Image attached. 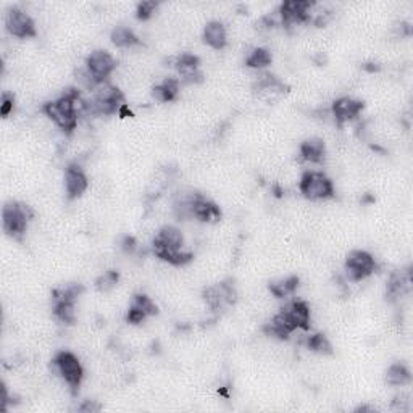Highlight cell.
<instances>
[{
  "label": "cell",
  "instance_id": "obj_1",
  "mask_svg": "<svg viewBox=\"0 0 413 413\" xmlns=\"http://www.w3.org/2000/svg\"><path fill=\"white\" fill-rule=\"evenodd\" d=\"M310 328V307L306 302L296 301L289 304L286 308H283L276 317L272 319V323L267 326V331L272 336L288 339L296 329H308Z\"/></svg>",
  "mask_w": 413,
  "mask_h": 413
},
{
  "label": "cell",
  "instance_id": "obj_2",
  "mask_svg": "<svg viewBox=\"0 0 413 413\" xmlns=\"http://www.w3.org/2000/svg\"><path fill=\"white\" fill-rule=\"evenodd\" d=\"M154 252L171 265H184L193 255L184 250V236L175 226H164L155 236Z\"/></svg>",
  "mask_w": 413,
  "mask_h": 413
},
{
  "label": "cell",
  "instance_id": "obj_3",
  "mask_svg": "<svg viewBox=\"0 0 413 413\" xmlns=\"http://www.w3.org/2000/svg\"><path fill=\"white\" fill-rule=\"evenodd\" d=\"M78 103H80V96L73 91L62 96L60 99L46 103L44 112L60 130L71 132L78 125V115H80Z\"/></svg>",
  "mask_w": 413,
  "mask_h": 413
},
{
  "label": "cell",
  "instance_id": "obj_4",
  "mask_svg": "<svg viewBox=\"0 0 413 413\" xmlns=\"http://www.w3.org/2000/svg\"><path fill=\"white\" fill-rule=\"evenodd\" d=\"M299 189H301L304 197L310 200H324L334 194L333 181L324 173H319V171L304 173L301 183H299Z\"/></svg>",
  "mask_w": 413,
  "mask_h": 413
},
{
  "label": "cell",
  "instance_id": "obj_5",
  "mask_svg": "<svg viewBox=\"0 0 413 413\" xmlns=\"http://www.w3.org/2000/svg\"><path fill=\"white\" fill-rule=\"evenodd\" d=\"M33 211L29 210V206L10 202L3 206L2 210V223L3 231L13 238H19L28 228V221L31 220Z\"/></svg>",
  "mask_w": 413,
  "mask_h": 413
},
{
  "label": "cell",
  "instance_id": "obj_6",
  "mask_svg": "<svg viewBox=\"0 0 413 413\" xmlns=\"http://www.w3.org/2000/svg\"><path fill=\"white\" fill-rule=\"evenodd\" d=\"M58 375L63 378V381L71 387L73 391L80 389L82 378H85V370H82L80 360L71 352H60L57 353L55 360H53Z\"/></svg>",
  "mask_w": 413,
  "mask_h": 413
},
{
  "label": "cell",
  "instance_id": "obj_7",
  "mask_svg": "<svg viewBox=\"0 0 413 413\" xmlns=\"http://www.w3.org/2000/svg\"><path fill=\"white\" fill-rule=\"evenodd\" d=\"M376 262L365 250H352L346 258V272L352 281H362L375 272Z\"/></svg>",
  "mask_w": 413,
  "mask_h": 413
},
{
  "label": "cell",
  "instance_id": "obj_8",
  "mask_svg": "<svg viewBox=\"0 0 413 413\" xmlns=\"http://www.w3.org/2000/svg\"><path fill=\"white\" fill-rule=\"evenodd\" d=\"M116 62L107 51H94L87 57V76L92 78V82L99 85L105 82L108 76L115 71Z\"/></svg>",
  "mask_w": 413,
  "mask_h": 413
},
{
  "label": "cell",
  "instance_id": "obj_9",
  "mask_svg": "<svg viewBox=\"0 0 413 413\" xmlns=\"http://www.w3.org/2000/svg\"><path fill=\"white\" fill-rule=\"evenodd\" d=\"M123 105V94L108 82H99L94 87V110L102 115H112Z\"/></svg>",
  "mask_w": 413,
  "mask_h": 413
},
{
  "label": "cell",
  "instance_id": "obj_10",
  "mask_svg": "<svg viewBox=\"0 0 413 413\" xmlns=\"http://www.w3.org/2000/svg\"><path fill=\"white\" fill-rule=\"evenodd\" d=\"M5 28L15 37L26 39L36 36V26L33 18L19 8H12L5 17Z\"/></svg>",
  "mask_w": 413,
  "mask_h": 413
},
{
  "label": "cell",
  "instance_id": "obj_11",
  "mask_svg": "<svg viewBox=\"0 0 413 413\" xmlns=\"http://www.w3.org/2000/svg\"><path fill=\"white\" fill-rule=\"evenodd\" d=\"M89 181L81 166L70 165L65 171V189L68 199H78L86 193Z\"/></svg>",
  "mask_w": 413,
  "mask_h": 413
},
{
  "label": "cell",
  "instance_id": "obj_12",
  "mask_svg": "<svg viewBox=\"0 0 413 413\" xmlns=\"http://www.w3.org/2000/svg\"><path fill=\"white\" fill-rule=\"evenodd\" d=\"M191 216L197 218L200 221H218L221 218V211L213 202L206 200L200 194L191 195Z\"/></svg>",
  "mask_w": 413,
  "mask_h": 413
},
{
  "label": "cell",
  "instance_id": "obj_13",
  "mask_svg": "<svg viewBox=\"0 0 413 413\" xmlns=\"http://www.w3.org/2000/svg\"><path fill=\"white\" fill-rule=\"evenodd\" d=\"M312 7V3L307 0H289L281 5V18L283 23L286 24H296L304 23L308 19V10Z\"/></svg>",
  "mask_w": 413,
  "mask_h": 413
},
{
  "label": "cell",
  "instance_id": "obj_14",
  "mask_svg": "<svg viewBox=\"0 0 413 413\" xmlns=\"http://www.w3.org/2000/svg\"><path fill=\"white\" fill-rule=\"evenodd\" d=\"M362 110H363V103L360 100L351 99V97H342V99H339L333 103V115L336 118L339 125L357 118L360 115Z\"/></svg>",
  "mask_w": 413,
  "mask_h": 413
},
{
  "label": "cell",
  "instance_id": "obj_15",
  "mask_svg": "<svg viewBox=\"0 0 413 413\" xmlns=\"http://www.w3.org/2000/svg\"><path fill=\"white\" fill-rule=\"evenodd\" d=\"M157 313L155 304L152 302L150 297L142 296V294H137L132 299V304L130 307V313H128V322L130 323H142L146 318L152 317V315Z\"/></svg>",
  "mask_w": 413,
  "mask_h": 413
},
{
  "label": "cell",
  "instance_id": "obj_16",
  "mask_svg": "<svg viewBox=\"0 0 413 413\" xmlns=\"http://www.w3.org/2000/svg\"><path fill=\"white\" fill-rule=\"evenodd\" d=\"M204 41L209 44L211 49H216V51H221V49L226 47V42H228V36H226V29L220 21H210L206 23L204 29Z\"/></svg>",
  "mask_w": 413,
  "mask_h": 413
},
{
  "label": "cell",
  "instance_id": "obj_17",
  "mask_svg": "<svg viewBox=\"0 0 413 413\" xmlns=\"http://www.w3.org/2000/svg\"><path fill=\"white\" fill-rule=\"evenodd\" d=\"M324 154H326V147L319 137H310V139L302 142L301 157L310 164H322Z\"/></svg>",
  "mask_w": 413,
  "mask_h": 413
},
{
  "label": "cell",
  "instance_id": "obj_18",
  "mask_svg": "<svg viewBox=\"0 0 413 413\" xmlns=\"http://www.w3.org/2000/svg\"><path fill=\"white\" fill-rule=\"evenodd\" d=\"M176 68L183 76V80L186 82H194L199 75V58L195 55H191V53H184L178 58L176 62Z\"/></svg>",
  "mask_w": 413,
  "mask_h": 413
},
{
  "label": "cell",
  "instance_id": "obj_19",
  "mask_svg": "<svg viewBox=\"0 0 413 413\" xmlns=\"http://www.w3.org/2000/svg\"><path fill=\"white\" fill-rule=\"evenodd\" d=\"M412 381L410 370L404 363H394L387 368L386 371V383L389 386H405Z\"/></svg>",
  "mask_w": 413,
  "mask_h": 413
},
{
  "label": "cell",
  "instance_id": "obj_20",
  "mask_svg": "<svg viewBox=\"0 0 413 413\" xmlns=\"http://www.w3.org/2000/svg\"><path fill=\"white\" fill-rule=\"evenodd\" d=\"M112 42L115 44L116 47L120 49H126V47H132L136 44H139V39L134 34V31L126 26H116L112 31Z\"/></svg>",
  "mask_w": 413,
  "mask_h": 413
},
{
  "label": "cell",
  "instance_id": "obj_21",
  "mask_svg": "<svg viewBox=\"0 0 413 413\" xmlns=\"http://www.w3.org/2000/svg\"><path fill=\"white\" fill-rule=\"evenodd\" d=\"M178 92H179V81L175 80V78H166L160 86L155 87L154 94L157 96V99L164 102H171L176 99Z\"/></svg>",
  "mask_w": 413,
  "mask_h": 413
},
{
  "label": "cell",
  "instance_id": "obj_22",
  "mask_svg": "<svg viewBox=\"0 0 413 413\" xmlns=\"http://www.w3.org/2000/svg\"><path fill=\"white\" fill-rule=\"evenodd\" d=\"M247 65L250 68H265L272 63V53L267 49H255V51L247 57Z\"/></svg>",
  "mask_w": 413,
  "mask_h": 413
},
{
  "label": "cell",
  "instance_id": "obj_23",
  "mask_svg": "<svg viewBox=\"0 0 413 413\" xmlns=\"http://www.w3.org/2000/svg\"><path fill=\"white\" fill-rule=\"evenodd\" d=\"M299 284V279L297 278H288L284 279V281H279V283H274L270 286V291H272L276 297H286L289 294H292L296 291Z\"/></svg>",
  "mask_w": 413,
  "mask_h": 413
},
{
  "label": "cell",
  "instance_id": "obj_24",
  "mask_svg": "<svg viewBox=\"0 0 413 413\" xmlns=\"http://www.w3.org/2000/svg\"><path fill=\"white\" fill-rule=\"evenodd\" d=\"M308 349L313 352L318 353H331V344L323 334H313V336L308 337Z\"/></svg>",
  "mask_w": 413,
  "mask_h": 413
},
{
  "label": "cell",
  "instance_id": "obj_25",
  "mask_svg": "<svg viewBox=\"0 0 413 413\" xmlns=\"http://www.w3.org/2000/svg\"><path fill=\"white\" fill-rule=\"evenodd\" d=\"M116 281H118V274L115 272H107V273H103V276L99 278V281H97V288H99V291L107 292V291H110L113 286H115Z\"/></svg>",
  "mask_w": 413,
  "mask_h": 413
},
{
  "label": "cell",
  "instance_id": "obj_26",
  "mask_svg": "<svg viewBox=\"0 0 413 413\" xmlns=\"http://www.w3.org/2000/svg\"><path fill=\"white\" fill-rule=\"evenodd\" d=\"M157 7H159V3L157 2H142L137 5V18L141 19H147L152 17V13H155Z\"/></svg>",
  "mask_w": 413,
  "mask_h": 413
},
{
  "label": "cell",
  "instance_id": "obj_27",
  "mask_svg": "<svg viewBox=\"0 0 413 413\" xmlns=\"http://www.w3.org/2000/svg\"><path fill=\"white\" fill-rule=\"evenodd\" d=\"M13 105H15V97L12 92H3L2 103H0V113H2V116H8L13 110Z\"/></svg>",
  "mask_w": 413,
  "mask_h": 413
},
{
  "label": "cell",
  "instance_id": "obj_28",
  "mask_svg": "<svg viewBox=\"0 0 413 413\" xmlns=\"http://www.w3.org/2000/svg\"><path fill=\"white\" fill-rule=\"evenodd\" d=\"M81 412H99L100 410V405L96 404V402H91V401H86L85 404L80 407Z\"/></svg>",
  "mask_w": 413,
  "mask_h": 413
}]
</instances>
